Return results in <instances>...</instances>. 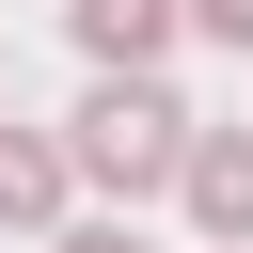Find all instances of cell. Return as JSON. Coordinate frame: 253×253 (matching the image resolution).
<instances>
[{"label": "cell", "mask_w": 253, "mask_h": 253, "mask_svg": "<svg viewBox=\"0 0 253 253\" xmlns=\"http://www.w3.org/2000/svg\"><path fill=\"white\" fill-rule=\"evenodd\" d=\"M174 206H190L221 253H253V126H190V158H174Z\"/></svg>", "instance_id": "2"}, {"label": "cell", "mask_w": 253, "mask_h": 253, "mask_svg": "<svg viewBox=\"0 0 253 253\" xmlns=\"http://www.w3.org/2000/svg\"><path fill=\"white\" fill-rule=\"evenodd\" d=\"M47 253H142V237H126V221H63Z\"/></svg>", "instance_id": "6"}, {"label": "cell", "mask_w": 253, "mask_h": 253, "mask_svg": "<svg viewBox=\"0 0 253 253\" xmlns=\"http://www.w3.org/2000/svg\"><path fill=\"white\" fill-rule=\"evenodd\" d=\"M174 158H190V95H174V79H95L79 126H63V174H95L111 206L174 190Z\"/></svg>", "instance_id": "1"}, {"label": "cell", "mask_w": 253, "mask_h": 253, "mask_svg": "<svg viewBox=\"0 0 253 253\" xmlns=\"http://www.w3.org/2000/svg\"><path fill=\"white\" fill-rule=\"evenodd\" d=\"M190 32H221V47H253V0H174Z\"/></svg>", "instance_id": "5"}, {"label": "cell", "mask_w": 253, "mask_h": 253, "mask_svg": "<svg viewBox=\"0 0 253 253\" xmlns=\"http://www.w3.org/2000/svg\"><path fill=\"white\" fill-rule=\"evenodd\" d=\"M63 32H79L95 79H158V47H174L190 16H174V0H63Z\"/></svg>", "instance_id": "3"}, {"label": "cell", "mask_w": 253, "mask_h": 253, "mask_svg": "<svg viewBox=\"0 0 253 253\" xmlns=\"http://www.w3.org/2000/svg\"><path fill=\"white\" fill-rule=\"evenodd\" d=\"M63 190H79V174H63V142L0 111V221H16V237H47V221H63Z\"/></svg>", "instance_id": "4"}]
</instances>
